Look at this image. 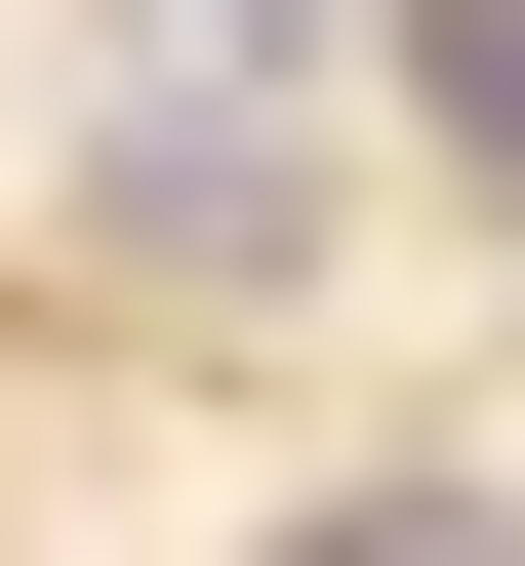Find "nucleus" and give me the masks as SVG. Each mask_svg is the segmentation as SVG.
<instances>
[{"label":"nucleus","instance_id":"nucleus-1","mask_svg":"<svg viewBox=\"0 0 525 566\" xmlns=\"http://www.w3.org/2000/svg\"><path fill=\"white\" fill-rule=\"evenodd\" d=\"M82 243H122V283H283V243H324V122H243V82H122V122H82Z\"/></svg>","mask_w":525,"mask_h":566},{"label":"nucleus","instance_id":"nucleus-2","mask_svg":"<svg viewBox=\"0 0 525 566\" xmlns=\"http://www.w3.org/2000/svg\"><path fill=\"white\" fill-rule=\"evenodd\" d=\"M324 41L364 0H122V82H283V122H324Z\"/></svg>","mask_w":525,"mask_h":566},{"label":"nucleus","instance_id":"nucleus-3","mask_svg":"<svg viewBox=\"0 0 525 566\" xmlns=\"http://www.w3.org/2000/svg\"><path fill=\"white\" fill-rule=\"evenodd\" d=\"M283 566H525V485H324Z\"/></svg>","mask_w":525,"mask_h":566}]
</instances>
